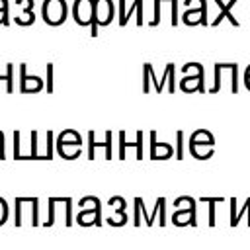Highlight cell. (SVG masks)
I'll use <instances>...</instances> for the list:
<instances>
[{"label": "cell", "mask_w": 250, "mask_h": 250, "mask_svg": "<svg viewBox=\"0 0 250 250\" xmlns=\"http://www.w3.org/2000/svg\"><path fill=\"white\" fill-rule=\"evenodd\" d=\"M66 0H43L41 18L47 25H61L66 20Z\"/></svg>", "instance_id": "cell-1"}, {"label": "cell", "mask_w": 250, "mask_h": 250, "mask_svg": "<svg viewBox=\"0 0 250 250\" xmlns=\"http://www.w3.org/2000/svg\"><path fill=\"white\" fill-rule=\"evenodd\" d=\"M43 86H45L43 78L39 74H29L27 64L21 62L20 64V92L21 94H37L43 90Z\"/></svg>", "instance_id": "cell-2"}, {"label": "cell", "mask_w": 250, "mask_h": 250, "mask_svg": "<svg viewBox=\"0 0 250 250\" xmlns=\"http://www.w3.org/2000/svg\"><path fill=\"white\" fill-rule=\"evenodd\" d=\"M72 18L78 25H92L94 20V0H74Z\"/></svg>", "instance_id": "cell-3"}, {"label": "cell", "mask_w": 250, "mask_h": 250, "mask_svg": "<svg viewBox=\"0 0 250 250\" xmlns=\"http://www.w3.org/2000/svg\"><path fill=\"white\" fill-rule=\"evenodd\" d=\"M115 16L113 0H94V20L98 25H109Z\"/></svg>", "instance_id": "cell-4"}, {"label": "cell", "mask_w": 250, "mask_h": 250, "mask_svg": "<svg viewBox=\"0 0 250 250\" xmlns=\"http://www.w3.org/2000/svg\"><path fill=\"white\" fill-rule=\"evenodd\" d=\"M100 199L96 197L94 201V207L92 209H82L78 215H76V223L82 225V227H88V225H96L100 227L102 225V213H100Z\"/></svg>", "instance_id": "cell-5"}, {"label": "cell", "mask_w": 250, "mask_h": 250, "mask_svg": "<svg viewBox=\"0 0 250 250\" xmlns=\"http://www.w3.org/2000/svg\"><path fill=\"white\" fill-rule=\"evenodd\" d=\"M139 14V20H137V25H143V0H133V6L129 10H125V0H119V25L125 27L129 18L133 14Z\"/></svg>", "instance_id": "cell-6"}, {"label": "cell", "mask_w": 250, "mask_h": 250, "mask_svg": "<svg viewBox=\"0 0 250 250\" xmlns=\"http://www.w3.org/2000/svg\"><path fill=\"white\" fill-rule=\"evenodd\" d=\"M57 152L64 160H74L82 152V141H57Z\"/></svg>", "instance_id": "cell-7"}, {"label": "cell", "mask_w": 250, "mask_h": 250, "mask_svg": "<svg viewBox=\"0 0 250 250\" xmlns=\"http://www.w3.org/2000/svg\"><path fill=\"white\" fill-rule=\"evenodd\" d=\"M174 154V148L168 143H156V133H150V158L152 160H166Z\"/></svg>", "instance_id": "cell-8"}, {"label": "cell", "mask_w": 250, "mask_h": 250, "mask_svg": "<svg viewBox=\"0 0 250 250\" xmlns=\"http://www.w3.org/2000/svg\"><path fill=\"white\" fill-rule=\"evenodd\" d=\"M186 25H207V6L205 8H188L182 16Z\"/></svg>", "instance_id": "cell-9"}, {"label": "cell", "mask_w": 250, "mask_h": 250, "mask_svg": "<svg viewBox=\"0 0 250 250\" xmlns=\"http://www.w3.org/2000/svg\"><path fill=\"white\" fill-rule=\"evenodd\" d=\"M180 90L182 92H205V86H203V68L197 70L193 76H184L180 80Z\"/></svg>", "instance_id": "cell-10"}, {"label": "cell", "mask_w": 250, "mask_h": 250, "mask_svg": "<svg viewBox=\"0 0 250 250\" xmlns=\"http://www.w3.org/2000/svg\"><path fill=\"white\" fill-rule=\"evenodd\" d=\"M94 137H96V133L94 131H88V158L94 160L96 158L94 156L96 146H104L105 148V158L109 160L111 158V131H105V143H96Z\"/></svg>", "instance_id": "cell-11"}, {"label": "cell", "mask_w": 250, "mask_h": 250, "mask_svg": "<svg viewBox=\"0 0 250 250\" xmlns=\"http://www.w3.org/2000/svg\"><path fill=\"white\" fill-rule=\"evenodd\" d=\"M213 2H217V6L221 8V12H219V16H217V18L211 21V25H219L223 20H229L232 25H236V27H238V21H236V18L230 14V8H232V6H234L238 0H230V2H227V4H225L223 0H213Z\"/></svg>", "instance_id": "cell-12"}, {"label": "cell", "mask_w": 250, "mask_h": 250, "mask_svg": "<svg viewBox=\"0 0 250 250\" xmlns=\"http://www.w3.org/2000/svg\"><path fill=\"white\" fill-rule=\"evenodd\" d=\"M135 135H137V141L135 143H127L125 141V133L123 131L119 133V158L125 160V148L127 146H135L137 148V160L143 158V131H137Z\"/></svg>", "instance_id": "cell-13"}, {"label": "cell", "mask_w": 250, "mask_h": 250, "mask_svg": "<svg viewBox=\"0 0 250 250\" xmlns=\"http://www.w3.org/2000/svg\"><path fill=\"white\" fill-rule=\"evenodd\" d=\"M172 223H174V225H186V223L195 225V205H193V207H188V209L176 211L174 217H172Z\"/></svg>", "instance_id": "cell-14"}, {"label": "cell", "mask_w": 250, "mask_h": 250, "mask_svg": "<svg viewBox=\"0 0 250 250\" xmlns=\"http://www.w3.org/2000/svg\"><path fill=\"white\" fill-rule=\"evenodd\" d=\"M0 82H6V92L12 94L14 92V64L6 62L4 72H0Z\"/></svg>", "instance_id": "cell-15"}, {"label": "cell", "mask_w": 250, "mask_h": 250, "mask_svg": "<svg viewBox=\"0 0 250 250\" xmlns=\"http://www.w3.org/2000/svg\"><path fill=\"white\" fill-rule=\"evenodd\" d=\"M14 20H16L18 25H33V21H35V14H33V10H21Z\"/></svg>", "instance_id": "cell-16"}, {"label": "cell", "mask_w": 250, "mask_h": 250, "mask_svg": "<svg viewBox=\"0 0 250 250\" xmlns=\"http://www.w3.org/2000/svg\"><path fill=\"white\" fill-rule=\"evenodd\" d=\"M189 141H193V143H209V145H213V143H215L213 135H211L209 131H205V129H197V131L189 137Z\"/></svg>", "instance_id": "cell-17"}, {"label": "cell", "mask_w": 250, "mask_h": 250, "mask_svg": "<svg viewBox=\"0 0 250 250\" xmlns=\"http://www.w3.org/2000/svg\"><path fill=\"white\" fill-rule=\"evenodd\" d=\"M225 70V62H217L215 64V84L211 88V94H217L221 90V72Z\"/></svg>", "instance_id": "cell-18"}, {"label": "cell", "mask_w": 250, "mask_h": 250, "mask_svg": "<svg viewBox=\"0 0 250 250\" xmlns=\"http://www.w3.org/2000/svg\"><path fill=\"white\" fill-rule=\"evenodd\" d=\"M57 141H82V137H80L78 131H74V129H64V131L59 133Z\"/></svg>", "instance_id": "cell-19"}, {"label": "cell", "mask_w": 250, "mask_h": 250, "mask_svg": "<svg viewBox=\"0 0 250 250\" xmlns=\"http://www.w3.org/2000/svg\"><path fill=\"white\" fill-rule=\"evenodd\" d=\"M37 131H31V160H41V156L37 154Z\"/></svg>", "instance_id": "cell-20"}, {"label": "cell", "mask_w": 250, "mask_h": 250, "mask_svg": "<svg viewBox=\"0 0 250 250\" xmlns=\"http://www.w3.org/2000/svg\"><path fill=\"white\" fill-rule=\"evenodd\" d=\"M201 201H207V203H209V225L213 227V225H215V203L221 201V199H209V197H203Z\"/></svg>", "instance_id": "cell-21"}, {"label": "cell", "mask_w": 250, "mask_h": 250, "mask_svg": "<svg viewBox=\"0 0 250 250\" xmlns=\"http://www.w3.org/2000/svg\"><path fill=\"white\" fill-rule=\"evenodd\" d=\"M0 23L2 25H10V4L8 6H0Z\"/></svg>", "instance_id": "cell-22"}, {"label": "cell", "mask_w": 250, "mask_h": 250, "mask_svg": "<svg viewBox=\"0 0 250 250\" xmlns=\"http://www.w3.org/2000/svg\"><path fill=\"white\" fill-rule=\"evenodd\" d=\"M176 141H178V145H176V158H178V160H182V158H184V148H182L184 133H182V131H178V133H176Z\"/></svg>", "instance_id": "cell-23"}, {"label": "cell", "mask_w": 250, "mask_h": 250, "mask_svg": "<svg viewBox=\"0 0 250 250\" xmlns=\"http://www.w3.org/2000/svg\"><path fill=\"white\" fill-rule=\"evenodd\" d=\"M53 158V131H47V150H45V160Z\"/></svg>", "instance_id": "cell-24"}, {"label": "cell", "mask_w": 250, "mask_h": 250, "mask_svg": "<svg viewBox=\"0 0 250 250\" xmlns=\"http://www.w3.org/2000/svg\"><path fill=\"white\" fill-rule=\"evenodd\" d=\"M55 203H57V197H51L49 199V221H45V227H51L55 221Z\"/></svg>", "instance_id": "cell-25"}, {"label": "cell", "mask_w": 250, "mask_h": 250, "mask_svg": "<svg viewBox=\"0 0 250 250\" xmlns=\"http://www.w3.org/2000/svg\"><path fill=\"white\" fill-rule=\"evenodd\" d=\"M20 137H21V133L20 131H14V158L16 160H20Z\"/></svg>", "instance_id": "cell-26"}, {"label": "cell", "mask_w": 250, "mask_h": 250, "mask_svg": "<svg viewBox=\"0 0 250 250\" xmlns=\"http://www.w3.org/2000/svg\"><path fill=\"white\" fill-rule=\"evenodd\" d=\"M6 219H8V205H6V201L0 197V227L6 223Z\"/></svg>", "instance_id": "cell-27"}, {"label": "cell", "mask_w": 250, "mask_h": 250, "mask_svg": "<svg viewBox=\"0 0 250 250\" xmlns=\"http://www.w3.org/2000/svg\"><path fill=\"white\" fill-rule=\"evenodd\" d=\"M47 92H53V64L47 62Z\"/></svg>", "instance_id": "cell-28"}, {"label": "cell", "mask_w": 250, "mask_h": 250, "mask_svg": "<svg viewBox=\"0 0 250 250\" xmlns=\"http://www.w3.org/2000/svg\"><path fill=\"white\" fill-rule=\"evenodd\" d=\"M184 6L186 8H205L207 2L205 0H184Z\"/></svg>", "instance_id": "cell-29"}, {"label": "cell", "mask_w": 250, "mask_h": 250, "mask_svg": "<svg viewBox=\"0 0 250 250\" xmlns=\"http://www.w3.org/2000/svg\"><path fill=\"white\" fill-rule=\"evenodd\" d=\"M143 74H145V80H143V92L146 94L150 88H148V76H150V72H148V66H146V62H145V66H143Z\"/></svg>", "instance_id": "cell-30"}, {"label": "cell", "mask_w": 250, "mask_h": 250, "mask_svg": "<svg viewBox=\"0 0 250 250\" xmlns=\"http://www.w3.org/2000/svg\"><path fill=\"white\" fill-rule=\"evenodd\" d=\"M16 6L21 10H33V0H16Z\"/></svg>", "instance_id": "cell-31"}, {"label": "cell", "mask_w": 250, "mask_h": 250, "mask_svg": "<svg viewBox=\"0 0 250 250\" xmlns=\"http://www.w3.org/2000/svg\"><path fill=\"white\" fill-rule=\"evenodd\" d=\"M164 219H166V217H164V197H160V225H162V227L166 225Z\"/></svg>", "instance_id": "cell-32"}, {"label": "cell", "mask_w": 250, "mask_h": 250, "mask_svg": "<svg viewBox=\"0 0 250 250\" xmlns=\"http://www.w3.org/2000/svg\"><path fill=\"white\" fill-rule=\"evenodd\" d=\"M6 158V154H4V137L0 139V160H4Z\"/></svg>", "instance_id": "cell-33"}, {"label": "cell", "mask_w": 250, "mask_h": 250, "mask_svg": "<svg viewBox=\"0 0 250 250\" xmlns=\"http://www.w3.org/2000/svg\"><path fill=\"white\" fill-rule=\"evenodd\" d=\"M8 4H10L8 0H0V6H8Z\"/></svg>", "instance_id": "cell-34"}, {"label": "cell", "mask_w": 250, "mask_h": 250, "mask_svg": "<svg viewBox=\"0 0 250 250\" xmlns=\"http://www.w3.org/2000/svg\"><path fill=\"white\" fill-rule=\"evenodd\" d=\"M244 74H246V76H250V64H248V68L244 70Z\"/></svg>", "instance_id": "cell-35"}]
</instances>
